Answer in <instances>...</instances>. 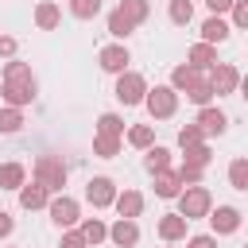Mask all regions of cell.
<instances>
[{
  "instance_id": "36",
  "label": "cell",
  "mask_w": 248,
  "mask_h": 248,
  "mask_svg": "<svg viewBox=\"0 0 248 248\" xmlns=\"http://www.w3.org/2000/svg\"><path fill=\"white\" fill-rule=\"evenodd\" d=\"M194 143H205V132H202L198 124H186V128H178V147H194Z\"/></svg>"
},
{
  "instance_id": "8",
  "label": "cell",
  "mask_w": 248,
  "mask_h": 248,
  "mask_svg": "<svg viewBox=\"0 0 248 248\" xmlns=\"http://www.w3.org/2000/svg\"><path fill=\"white\" fill-rule=\"evenodd\" d=\"M97 62H101V70H105V74H124V70H128V62H132V54H128V46L112 43V46H101Z\"/></svg>"
},
{
  "instance_id": "40",
  "label": "cell",
  "mask_w": 248,
  "mask_h": 248,
  "mask_svg": "<svg viewBox=\"0 0 248 248\" xmlns=\"http://www.w3.org/2000/svg\"><path fill=\"white\" fill-rule=\"evenodd\" d=\"M205 8H209V16H225V12H232V0H205Z\"/></svg>"
},
{
  "instance_id": "2",
  "label": "cell",
  "mask_w": 248,
  "mask_h": 248,
  "mask_svg": "<svg viewBox=\"0 0 248 248\" xmlns=\"http://www.w3.org/2000/svg\"><path fill=\"white\" fill-rule=\"evenodd\" d=\"M209 209H213V198H209V190H205V186H186V190L178 194V213H182L186 221L209 217Z\"/></svg>"
},
{
  "instance_id": "20",
  "label": "cell",
  "mask_w": 248,
  "mask_h": 248,
  "mask_svg": "<svg viewBox=\"0 0 248 248\" xmlns=\"http://www.w3.org/2000/svg\"><path fill=\"white\" fill-rule=\"evenodd\" d=\"M143 167H147L151 174L170 170V151H167V147H159V143H151V147H147V155H143Z\"/></svg>"
},
{
  "instance_id": "44",
  "label": "cell",
  "mask_w": 248,
  "mask_h": 248,
  "mask_svg": "<svg viewBox=\"0 0 248 248\" xmlns=\"http://www.w3.org/2000/svg\"><path fill=\"white\" fill-rule=\"evenodd\" d=\"M236 89H240V97L248 101V78H240V85H236Z\"/></svg>"
},
{
  "instance_id": "24",
  "label": "cell",
  "mask_w": 248,
  "mask_h": 248,
  "mask_svg": "<svg viewBox=\"0 0 248 248\" xmlns=\"http://www.w3.org/2000/svg\"><path fill=\"white\" fill-rule=\"evenodd\" d=\"M120 136H93V155L97 159H116L120 155Z\"/></svg>"
},
{
  "instance_id": "42",
  "label": "cell",
  "mask_w": 248,
  "mask_h": 248,
  "mask_svg": "<svg viewBox=\"0 0 248 248\" xmlns=\"http://www.w3.org/2000/svg\"><path fill=\"white\" fill-rule=\"evenodd\" d=\"M12 229H16L12 213H8V209H0V240H4V236H12Z\"/></svg>"
},
{
  "instance_id": "14",
  "label": "cell",
  "mask_w": 248,
  "mask_h": 248,
  "mask_svg": "<svg viewBox=\"0 0 248 248\" xmlns=\"http://www.w3.org/2000/svg\"><path fill=\"white\" fill-rule=\"evenodd\" d=\"M186 217L182 213H163L159 217V236L167 240V244H174V240H186Z\"/></svg>"
},
{
  "instance_id": "10",
  "label": "cell",
  "mask_w": 248,
  "mask_h": 248,
  "mask_svg": "<svg viewBox=\"0 0 248 248\" xmlns=\"http://www.w3.org/2000/svg\"><path fill=\"white\" fill-rule=\"evenodd\" d=\"M205 74H209V70H198V66L182 62V66H174V70H170V89H174V93H190Z\"/></svg>"
},
{
  "instance_id": "5",
  "label": "cell",
  "mask_w": 248,
  "mask_h": 248,
  "mask_svg": "<svg viewBox=\"0 0 248 248\" xmlns=\"http://www.w3.org/2000/svg\"><path fill=\"white\" fill-rule=\"evenodd\" d=\"M143 105H147V112H151L155 120H167V116H174V108H178V93H174L170 85H155V89H147Z\"/></svg>"
},
{
  "instance_id": "45",
  "label": "cell",
  "mask_w": 248,
  "mask_h": 248,
  "mask_svg": "<svg viewBox=\"0 0 248 248\" xmlns=\"http://www.w3.org/2000/svg\"><path fill=\"white\" fill-rule=\"evenodd\" d=\"M244 248H248V244H244Z\"/></svg>"
},
{
  "instance_id": "12",
  "label": "cell",
  "mask_w": 248,
  "mask_h": 248,
  "mask_svg": "<svg viewBox=\"0 0 248 248\" xmlns=\"http://www.w3.org/2000/svg\"><path fill=\"white\" fill-rule=\"evenodd\" d=\"M4 101L12 108H23L35 101V81H4Z\"/></svg>"
},
{
  "instance_id": "21",
  "label": "cell",
  "mask_w": 248,
  "mask_h": 248,
  "mask_svg": "<svg viewBox=\"0 0 248 248\" xmlns=\"http://www.w3.org/2000/svg\"><path fill=\"white\" fill-rule=\"evenodd\" d=\"M155 194H159V198H178V194H182V178H178V170H163V174H155Z\"/></svg>"
},
{
  "instance_id": "9",
  "label": "cell",
  "mask_w": 248,
  "mask_h": 248,
  "mask_svg": "<svg viewBox=\"0 0 248 248\" xmlns=\"http://www.w3.org/2000/svg\"><path fill=\"white\" fill-rule=\"evenodd\" d=\"M209 225H213V236H229V232L240 229V209L217 205V209H209Z\"/></svg>"
},
{
  "instance_id": "19",
  "label": "cell",
  "mask_w": 248,
  "mask_h": 248,
  "mask_svg": "<svg viewBox=\"0 0 248 248\" xmlns=\"http://www.w3.org/2000/svg\"><path fill=\"white\" fill-rule=\"evenodd\" d=\"M225 39H229V23H225L221 16H209V19L202 23V43H213V46H217V43H225Z\"/></svg>"
},
{
  "instance_id": "34",
  "label": "cell",
  "mask_w": 248,
  "mask_h": 248,
  "mask_svg": "<svg viewBox=\"0 0 248 248\" xmlns=\"http://www.w3.org/2000/svg\"><path fill=\"white\" fill-rule=\"evenodd\" d=\"M70 12L78 19H97L101 16V0H70Z\"/></svg>"
},
{
  "instance_id": "3",
  "label": "cell",
  "mask_w": 248,
  "mask_h": 248,
  "mask_svg": "<svg viewBox=\"0 0 248 248\" xmlns=\"http://www.w3.org/2000/svg\"><path fill=\"white\" fill-rule=\"evenodd\" d=\"M116 101L120 105H143V97H147V81H143V74H136V70H124V74H116Z\"/></svg>"
},
{
  "instance_id": "43",
  "label": "cell",
  "mask_w": 248,
  "mask_h": 248,
  "mask_svg": "<svg viewBox=\"0 0 248 248\" xmlns=\"http://www.w3.org/2000/svg\"><path fill=\"white\" fill-rule=\"evenodd\" d=\"M0 54H4V58L16 54V39H12V35H0Z\"/></svg>"
},
{
  "instance_id": "38",
  "label": "cell",
  "mask_w": 248,
  "mask_h": 248,
  "mask_svg": "<svg viewBox=\"0 0 248 248\" xmlns=\"http://www.w3.org/2000/svg\"><path fill=\"white\" fill-rule=\"evenodd\" d=\"M58 248H89V244H85L81 229H66V232H62V240H58Z\"/></svg>"
},
{
  "instance_id": "16",
  "label": "cell",
  "mask_w": 248,
  "mask_h": 248,
  "mask_svg": "<svg viewBox=\"0 0 248 248\" xmlns=\"http://www.w3.org/2000/svg\"><path fill=\"white\" fill-rule=\"evenodd\" d=\"M58 23H62V8H58L54 0H43V4L35 8V27H39V31H54Z\"/></svg>"
},
{
  "instance_id": "39",
  "label": "cell",
  "mask_w": 248,
  "mask_h": 248,
  "mask_svg": "<svg viewBox=\"0 0 248 248\" xmlns=\"http://www.w3.org/2000/svg\"><path fill=\"white\" fill-rule=\"evenodd\" d=\"M232 23L240 31H248V0H232Z\"/></svg>"
},
{
  "instance_id": "22",
  "label": "cell",
  "mask_w": 248,
  "mask_h": 248,
  "mask_svg": "<svg viewBox=\"0 0 248 248\" xmlns=\"http://www.w3.org/2000/svg\"><path fill=\"white\" fill-rule=\"evenodd\" d=\"M23 182H27L23 163H4V167H0V190H19Z\"/></svg>"
},
{
  "instance_id": "26",
  "label": "cell",
  "mask_w": 248,
  "mask_h": 248,
  "mask_svg": "<svg viewBox=\"0 0 248 248\" xmlns=\"http://www.w3.org/2000/svg\"><path fill=\"white\" fill-rule=\"evenodd\" d=\"M19 128H23V108L4 105V108H0V132H4V136H16Z\"/></svg>"
},
{
  "instance_id": "23",
  "label": "cell",
  "mask_w": 248,
  "mask_h": 248,
  "mask_svg": "<svg viewBox=\"0 0 248 248\" xmlns=\"http://www.w3.org/2000/svg\"><path fill=\"white\" fill-rule=\"evenodd\" d=\"M81 236H85L89 248H97L101 240H108V225H105L101 217H89V221H81Z\"/></svg>"
},
{
  "instance_id": "13",
  "label": "cell",
  "mask_w": 248,
  "mask_h": 248,
  "mask_svg": "<svg viewBox=\"0 0 248 248\" xmlns=\"http://www.w3.org/2000/svg\"><path fill=\"white\" fill-rule=\"evenodd\" d=\"M198 128H202L205 136H221V132L229 128V116H225L221 108H213V105H202V112H198Z\"/></svg>"
},
{
  "instance_id": "32",
  "label": "cell",
  "mask_w": 248,
  "mask_h": 248,
  "mask_svg": "<svg viewBox=\"0 0 248 248\" xmlns=\"http://www.w3.org/2000/svg\"><path fill=\"white\" fill-rule=\"evenodd\" d=\"M167 16H170V23H178V27H186V23L194 19V4H190V0H170V8H167Z\"/></svg>"
},
{
  "instance_id": "1",
  "label": "cell",
  "mask_w": 248,
  "mask_h": 248,
  "mask_svg": "<svg viewBox=\"0 0 248 248\" xmlns=\"http://www.w3.org/2000/svg\"><path fill=\"white\" fill-rule=\"evenodd\" d=\"M35 182L46 186L50 194H62V186H66V163L54 159V155H39L35 159Z\"/></svg>"
},
{
  "instance_id": "7",
  "label": "cell",
  "mask_w": 248,
  "mask_h": 248,
  "mask_svg": "<svg viewBox=\"0 0 248 248\" xmlns=\"http://www.w3.org/2000/svg\"><path fill=\"white\" fill-rule=\"evenodd\" d=\"M85 198L93 202V209H108V205L116 202V182L105 178V174H97V178L85 182Z\"/></svg>"
},
{
  "instance_id": "41",
  "label": "cell",
  "mask_w": 248,
  "mask_h": 248,
  "mask_svg": "<svg viewBox=\"0 0 248 248\" xmlns=\"http://www.w3.org/2000/svg\"><path fill=\"white\" fill-rule=\"evenodd\" d=\"M186 248H217V236H209V232H205V236H190Z\"/></svg>"
},
{
  "instance_id": "15",
  "label": "cell",
  "mask_w": 248,
  "mask_h": 248,
  "mask_svg": "<svg viewBox=\"0 0 248 248\" xmlns=\"http://www.w3.org/2000/svg\"><path fill=\"white\" fill-rule=\"evenodd\" d=\"M16 194H19V205H23V209H43V205L50 202V190H46V186H39V182H31V186L23 182Z\"/></svg>"
},
{
  "instance_id": "4",
  "label": "cell",
  "mask_w": 248,
  "mask_h": 248,
  "mask_svg": "<svg viewBox=\"0 0 248 248\" xmlns=\"http://www.w3.org/2000/svg\"><path fill=\"white\" fill-rule=\"evenodd\" d=\"M46 213H50V221H54L58 229H74V225L81 221V205H78L70 194H54V198L46 202Z\"/></svg>"
},
{
  "instance_id": "25",
  "label": "cell",
  "mask_w": 248,
  "mask_h": 248,
  "mask_svg": "<svg viewBox=\"0 0 248 248\" xmlns=\"http://www.w3.org/2000/svg\"><path fill=\"white\" fill-rule=\"evenodd\" d=\"M132 31H136V23H132V19L120 12V8H112V12H108V35H116V39H128Z\"/></svg>"
},
{
  "instance_id": "17",
  "label": "cell",
  "mask_w": 248,
  "mask_h": 248,
  "mask_svg": "<svg viewBox=\"0 0 248 248\" xmlns=\"http://www.w3.org/2000/svg\"><path fill=\"white\" fill-rule=\"evenodd\" d=\"M112 205H116L120 217H132V221H136V217L143 213V194H140V190H124V194H116Z\"/></svg>"
},
{
  "instance_id": "28",
  "label": "cell",
  "mask_w": 248,
  "mask_h": 248,
  "mask_svg": "<svg viewBox=\"0 0 248 248\" xmlns=\"http://www.w3.org/2000/svg\"><path fill=\"white\" fill-rule=\"evenodd\" d=\"M229 186H232V190H248V159H244V155H236V159L229 163Z\"/></svg>"
},
{
  "instance_id": "37",
  "label": "cell",
  "mask_w": 248,
  "mask_h": 248,
  "mask_svg": "<svg viewBox=\"0 0 248 248\" xmlns=\"http://www.w3.org/2000/svg\"><path fill=\"white\" fill-rule=\"evenodd\" d=\"M202 174H205V167H190V163H182V167H178L182 186H198V182H202Z\"/></svg>"
},
{
  "instance_id": "29",
  "label": "cell",
  "mask_w": 248,
  "mask_h": 248,
  "mask_svg": "<svg viewBox=\"0 0 248 248\" xmlns=\"http://www.w3.org/2000/svg\"><path fill=\"white\" fill-rule=\"evenodd\" d=\"M97 136H120L124 140V120L116 112H101L97 116Z\"/></svg>"
},
{
  "instance_id": "35",
  "label": "cell",
  "mask_w": 248,
  "mask_h": 248,
  "mask_svg": "<svg viewBox=\"0 0 248 248\" xmlns=\"http://www.w3.org/2000/svg\"><path fill=\"white\" fill-rule=\"evenodd\" d=\"M186 97H190L198 108H202V105H209V101H213V85H209V74H205V78H202V81H198V85H194Z\"/></svg>"
},
{
  "instance_id": "31",
  "label": "cell",
  "mask_w": 248,
  "mask_h": 248,
  "mask_svg": "<svg viewBox=\"0 0 248 248\" xmlns=\"http://www.w3.org/2000/svg\"><path fill=\"white\" fill-rule=\"evenodd\" d=\"M4 81H35V74H31L27 62L12 58V62H4Z\"/></svg>"
},
{
  "instance_id": "18",
  "label": "cell",
  "mask_w": 248,
  "mask_h": 248,
  "mask_svg": "<svg viewBox=\"0 0 248 248\" xmlns=\"http://www.w3.org/2000/svg\"><path fill=\"white\" fill-rule=\"evenodd\" d=\"M186 58H190V66H198V70H213V66H217V46H213V43H194Z\"/></svg>"
},
{
  "instance_id": "27",
  "label": "cell",
  "mask_w": 248,
  "mask_h": 248,
  "mask_svg": "<svg viewBox=\"0 0 248 248\" xmlns=\"http://www.w3.org/2000/svg\"><path fill=\"white\" fill-rule=\"evenodd\" d=\"M116 8H120V12H124V16H128V19L136 23V27H140V23H143V19L151 16V4H147V0H120Z\"/></svg>"
},
{
  "instance_id": "33",
  "label": "cell",
  "mask_w": 248,
  "mask_h": 248,
  "mask_svg": "<svg viewBox=\"0 0 248 248\" xmlns=\"http://www.w3.org/2000/svg\"><path fill=\"white\" fill-rule=\"evenodd\" d=\"M182 163H190V167H209V159H213V151L205 147V143H194V147H182Z\"/></svg>"
},
{
  "instance_id": "11",
  "label": "cell",
  "mask_w": 248,
  "mask_h": 248,
  "mask_svg": "<svg viewBox=\"0 0 248 248\" xmlns=\"http://www.w3.org/2000/svg\"><path fill=\"white\" fill-rule=\"evenodd\" d=\"M108 240H112L116 248H136V244H140V225H136L132 217H120L116 225H108Z\"/></svg>"
},
{
  "instance_id": "30",
  "label": "cell",
  "mask_w": 248,
  "mask_h": 248,
  "mask_svg": "<svg viewBox=\"0 0 248 248\" xmlns=\"http://www.w3.org/2000/svg\"><path fill=\"white\" fill-rule=\"evenodd\" d=\"M128 143L140 147V151H147V147L155 143V128H151V124H136V128H128Z\"/></svg>"
},
{
  "instance_id": "6",
  "label": "cell",
  "mask_w": 248,
  "mask_h": 248,
  "mask_svg": "<svg viewBox=\"0 0 248 248\" xmlns=\"http://www.w3.org/2000/svg\"><path fill=\"white\" fill-rule=\"evenodd\" d=\"M209 85H213V97H229V93H236V85H240V74H236V66H229V62H217V66L209 70Z\"/></svg>"
}]
</instances>
